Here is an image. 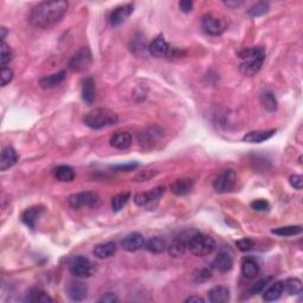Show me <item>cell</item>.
Here are the masks:
<instances>
[{"label": "cell", "instance_id": "obj_1", "mask_svg": "<svg viewBox=\"0 0 303 303\" xmlns=\"http://www.w3.org/2000/svg\"><path fill=\"white\" fill-rule=\"evenodd\" d=\"M66 11H68V2L63 0L39 2L31 11L30 21L36 27L49 28L59 23Z\"/></svg>", "mask_w": 303, "mask_h": 303}, {"label": "cell", "instance_id": "obj_2", "mask_svg": "<svg viewBox=\"0 0 303 303\" xmlns=\"http://www.w3.org/2000/svg\"><path fill=\"white\" fill-rule=\"evenodd\" d=\"M242 63L239 65V71L246 77H252L261 70L265 59V51L263 47L256 46L245 49L241 52Z\"/></svg>", "mask_w": 303, "mask_h": 303}, {"label": "cell", "instance_id": "obj_3", "mask_svg": "<svg viewBox=\"0 0 303 303\" xmlns=\"http://www.w3.org/2000/svg\"><path fill=\"white\" fill-rule=\"evenodd\" d=\"M119 121L118 115L107 108H96L85 114L83 122L91 129H102L116 125Z\"/></svg>", "mask_w": 303, "mask_h": 303}, {"label": "cell", "instance_id": "obj_4", "mask_svg": "<svg viewBox=\"0 0 303 303\" xmlns=\"http://www.w3.org/2000/svg\"><path fill=\"white\" fill-rule=\"evenodd\" d=\"M216 249V242L212 237L204 233L194 232L188 242V250L197 257H204L212 254Z\"/></svg>", "mask_w": 303, "mask_h": 303}, {"label": "cell", "instance_id": "obj_5", "mask_svg": "<svg viewBox=\"0 0 303 303\" xmlns=\"http://www.w3.org/2000/svg\"><path fill=\"white\" fill-rule=\"evenodd\" d=\"M101 203L100 195L95 192L85 191L75 193L69 197L68 204L74 210H80L84 207H97Z\"/></svg>", "mask_w": 303, "mask_h": 303}, {"label": "cell", "instance_id": "obj_6", "mask_svg": "<svg viewBox=\"0 0 303 303\" xmlns=\"http://www.w3.org/2000/svg\"><path fill=\"white\" fill-rule=\"evenodd\" d=\"M201 27L210 36H220L225 32L226 21L220 15L207 13L201 19Z\"/></svg>", "mask_w": 303, "mask_h": 303}, {"label": "cell", "instance_id": "obj_7", "mask_svg": "<svg viewBox=\"0 0 303 303\" xmlns=\"http://www.w3.org/2000/svg\"><path fill=\"white\" fill-rule=\"evenodd\" d=\"M91 62H93V57H91L90 50L88 49V47L83 46L71 56L70 61L68 63V66L72 71L82 72L89 68L91 65Z\"/></svg>", "mask_w": 303, "mask_h": 303}, {"label": "cell", "instance_id": "obj_8", "mask_svg": "<svg viewBox=\"0 0 303 303\" xmlns=\"http://www.w3.org/2000/svg\"><path fill=\"white\" fill-rule=\"evenodd\" d=\"M165 193V187L160 186V187L153 188L152 191L148 192H142V193H138L134 195V203L138 206L141 207H148V208H154L156 206L159 199L162 197V194Z\"/></svg>", "mask_w": 303, "mask_h": 303}, {"label": "cell", "instance_id": "obj_9", "mask_svg": "<svg viewBox=\"0 0 303 303\" xmlns=\"http://www.w3.org/2000/svg\"><path fill=\"white\" fill-rule=\"evenodd\" d=\"M69 269H70V273L74 276L80 277V279H85V277H89L93 275L94 265L84 256H77V257H75L71 261Z\"/></svg>", "mask_w": 303, "mask_h": 303}, {"label": "cell", "instance_id": "obj_10", "mask_svg": "<svg viewBox=\"0 0 303 303\" xmlns=\"http://www.w3.org/2000/svg\"><path fill=\"white\" fill-rule=\"evenodd\" d=\"M236 172L232 169H226L223 173H220L217 176V179L213 182L214 191L218 193H227V192L232 191V188L236 185Z\"/></svg>", "mask_w": 303, "mask_h": 303}, {"label": "cell", "instance_id": "obj_11", "mask_svg": "<svg viewBox=\"0 0 303 303\" xmlns=\"http://www.w3.org/2000/svg\"><path fill=\"white\" fill-rule=\"evenodd\" d=\"M193 233L194 232L186 231L180 233L178 237H175V238L170 242V244L167 246L169 255L172 256V257H180V256L184 255L186 250H188V242Z\"/></svg>", "mask_w": 303, "mask_h": 303}, {"label": "cell", "instance_id": "obj_12", "mask_svg": "<svg viewBox=\"0 0 303 303\" xmlns=\"http://www.w3.org/2000/svg\"><path fill=\"white\" fill-rule=\"evenodd\" d=\"M133 11H134V5L133 4L118 6V7L114 8L109 13L108 20L110 25H113V26H119V25L123 24L129 17H131Z\"/></svg>", "mask_w": 303, "mask_h": 303}, {"label": "cell", "instance_id": "obj_13", "mask_svg": "<svg viewBox=\"0 0 303 303\" xmlns=\"http://www.w3.org/2000/svg\"><path fill=\"white\" fill-rule=\"evenodd\" d=\"M148 51L152 56L156 57V58L172 56V47L168 45V43L166 42L162 36H157L152 40L150 46H148Z\"/></svg>", "mask_w": 303, "mask_h": 303}, {"label": "cell", "instance_id": "obj_14", "mask_svg": "<svg viewBox=\"0 0 303 303\" xmlns=\"http://www.w3.org/2000/svg\"><path fill=\"white\" fill-rule=\"evenodd\" d=\"M66 294L72 301H83L88 296V287L80 281H72L66 287Z\"/></svg>", "mask_w": 303, "mask_h": 303}, {"label": "cell", "instance_id": "obj_15", "mask_svg": "<svg viewBox=\"0 0 303 303\" xmlns=\"http://www.w3.org/2000/svg\"><path fill=\"white\" fill-rule=\"evenodd\" d=\"M121 245L126 251L129 252L138 251L140 250L142 246H145V238L141 233L132 232L122 239Z\"/></svg>", "mask_w": 303, "mask_h": 303}, {"label": "cell", "instance_id": "obj_16", "mask_svg": "<svg viewBox=\"0 0 303 303\" xmlns=\"http://www.w3.org/2000/svg\"><path fill=\"white\" fill-rule=\"evenodd\" d=\"M232 265H233V261L231 255L227 254L225 251L219 252L212 262L213 269L218 271V273H222V274H225L227 271L231 270Z\"/></svg>", "mask_w": 303, "mask_h": 303}, {"label": "cell", "instance_id": "obj_17", "mask_svg": "<svg viewBox=\"0 0 303 303\" xmlns=\"http://www.w3.org/2000/svg\"><path fill=\"white\" fill-rule=\"evenodd\" d=\"M132 135L129 134L128 132L116 133V134H114L113 137L110 138V146L120 151L128 150V148L132 146Z\"/></svg>", "mask_w": 303, "mask_h": 303}, {"label": "cell", "instance_id": "obj_18", "mask_svg": "<svg viewBox=\"0 0 303 303\" xmlns=\"http://www.w3.org/2000/svg\"><path fill=\"white\" fill-rule=\"evenodd\" d=\"M193 186H194L193 179L182 178V179L175 180V181L170 185L169 188H170V192H172L173 194L186 195L192 191Z\"/></svg>", "mask_w": 303, "mask_h": 303}, {"label": "cell", "instance_id": "obj_19", "mask_svg": "<svg viewBox=\"0 0 303 303\" xmlns=\"http://www.w3.org/2000/svg\"><path fill=\"white\" fill-rule=\"evenodd\" d=\"M18 161V154L12 147H5L1 152V157H0V169L6 170L14 166Z\"/></svg>", "mask_w": 303, "mask_h": 303}, {"label": "cell", "instance_id": "obj_20", "mask_svg": "<svg viewBox=\"0 0 303 303\" xmlns=\"http://www.w3.org/2000/svg\"><path fill=\"white\" fill-rule=\"evenodd\" d=\"M276 131L275 129H269V131H256L250 132L244 135L243 141L249 142V144H262V142L269 140L275 135Z\"/></svg>", "mask_w": 303, "mask_h": 303}, {"label": "cell", "instance_id": "obj_21", "mask_svg": "<svg viewBox=\"0 0 303 303\" xmlns=\"http://www.w3.org/2000/svg\"><path fill=\"white\" fill-rule=\"evenodd\" d=\"M116 244L114 242H107L103 244H99L94 248L93 254L99 260H106V258L113 257L116 254Z\"/></svg>", "mask_w": 303, "mask_h": 303}, {"label": "cell", "instance_id": "obj_22", "mask_svg": "<svg viewBox=\"0 0 303 303\" xmlns=\"http://www.w3.org/2000/svg\"><path fill=\"white\" fill-rule=\"evenodd\" d=\"M65 76L66 72L64 70L57 72V74L44 76V77L40 78L39 84L43 89H52V88L58 87V85L65 80Z\"/></svg>", "mask_w": 303, "mask_h": 303}, {"label": "cell", "instance_id": "obj_23", "mask_svg": "<svg viewBox=\"0 0 303 303\" xmlns=\"http://www.w3.org/2000/svg\"><path fill=\"white\" fill-rule=\"evenodd\" d=\"M42 212H43V207L40 206L28 207L27 210H25L23 214H21V222H23L27 227H30V229H34V227H36L38 218H39Z\"/></svg>", "mask_w": 303, "mask_h": 303}, {"label": "cell", "instance_id": "obj_24", "mask_svg": "<svg viewBox=\"0 0 303 303\" xmlns=\"http://www.w3.org/2000/svg\"><path fill=\"white\" fill-rule=\"evenodd\" d=\"M208 300L212 303H224L230 299V290L224 286L214 287L208 292Z\"/></svg>", "mask_w": 303, "mask_h": 303}, {"label": "cell", "instance_id": "obj_25", "mask_svg": "<svg viewBox=\"0 0 303 303\" xmlns=\"http://www.w3.org/2000/svg\"><path fill=\"white\" fill-rule=\"evenodd\" d=\"M96 96V88H95V82L91 77L85 78L82 84V99L84 102L93 103Z\"/></svg>", "mask_w": 303, "mask_h": 303}, {"label": "cell", "instance_id": "obj_26", "mask_svg": "<svg viewBox=\"0 0 303 303\" xmlns=\"http://www.w3.org/2000/svg\"><path fill=\"white\" fill-rule=\"evenodd\" d=\"M52 174L57 180L63 182H70L75 179V170L72 169L70 166L66 165L57 166L56 168L52 170Z\"/></svg>", "mask_w": 303, "mask_h": 303}, {"label": "cell", "instance_id": "obj_27", "mask_svg": "<svg viewBox=\"0 0 303 303\" xmlns=\"http://www.w3.org/2000/svg\"><path fill=\"white\" fill-rule=\"evenodd\" d=\"M260 273V265L254 258H245L242 263V275L245 279H254Z\"/></svg>", "mask_w": 303, "mask_h": 303}, {"label": "cell", "instance_id": "obj_28", "mask_svg": "<svg viewBox=\"0 0 303 303\" xmlns=\"http://www.w3.org/2000/svg\"><path fill=\"white\" fill-rule=\"evenodd\" d=\"M167 243L165 239L160 238V237H153V238L148 239L145 243V248L147 251L152 252V254H162L163 251H166L167 249Z\"/></svg>", "mask_w": 303, "mask_h": 303}, {"label": "cell", "instance_id": "obj_29", "mask_svg": "<svg viewBox=\"0 0 303 303\" xmlns=\"http://www.w3.org/2000/svg\"><path fill=\"white\" fill-rule=\"evenodd\" d=\"M282 294H284L283 282H275L271 284L269 288L265 290L263 299L264 301L267 302L276 301V300H279L281 296H282Z\"/></svg>", "mask_w": 303, "mask_h": 303}, {"label": "cell", "instance_id": "obj_30", "mask_svg": "<svg viewBox=\"0 0 303 303\" xmlns=\"http://www.w3.org/2000/svg\"><path fill=\"white\" fill-rule=\"evenodd\" d=\"M283 289L289 295H299L302 293V282L299 279H288L283 282Z\"/></svg>", "mask_w": 303, "mask_h": 303}, {"label": "cell", "instance_id": "obj_31", "mask_svg": "<svg viewBox=\"0 0 303 303\" xmlns=\"http://www.w3.org/2000/svg\"><path fill=\"white\" fill-rule=\"evenodd\" d=\"M26 300L28 302H38V303L53 302V299L50 298L46 293H44L39 289H31L27 294Z\"/></svg>", "mask_w": 303, "mask_h": 303}, {"label": "cell", "instance_id": "obj_32", "mask_svg": "<svg viewBox=\"0 0 303 303\" xmlns=\"http://www.w3.org/2000/svg\"><path fill=\"white\" fill-rule=\"evenodd\" d=\"M274 235H277L280 237H292L300 235L302 232V226L301 225H293V226H282L279 229H275L271 231Z\"/></svg>", "mask_w": 303, "mask_h": 303}, {"label": "cell", "instance_id": "obj_33", "mask_svg": "<svg viewBox=\"0 0 303 303\" xmlns=\"http://www.w3.org/2000/svg\"><path fill=\"white\" fill-rule=\"evenodd\" d=\"M129 199H131V193H128V192L115 195V197L112 199V208L114 212H119V211H121L122 208L127 205Z\"/></svg>", "mask_w": 303, "mask_h": 303}, {"label": "cell", "instance_id": "obj_34", "mask_svg": "<svg viewBox=\"0 0 303 303\" xmlns=\"http://www.w3.org/2000/svg\"><path fill=\"white\" fill-rule=\"evenodd\" d=\"M261 102L268 112H276L277 110V100L273 93H263L261 95Z\"/></svg>", "mask_w": 303, "mask_h": 303}, {"label": "cell", "instance_id": "obj_35", "mask_svg": "<svg viewBox=\"0 0 303 303\" xmlns=\"http://www.w3.org/2000/svg\"><path fill=\"white\" fill-rule=\"evenodd\" d=\"M269 8H270L269 2L260 1V2H257V4H255L254 6H252V7L248 11V13L252 18L261 17V15L267 13V12L269 11Z\"/></svg>", "mask_w": 303, "mask_h": 303}, {"label": "cell", "instance_id": "obj_36", "mask_svg": "<svg viewBox=\"0 0 303 303\" xmlns=\"http://www.w3.org/2000/svg\"><path fill=\"white\" fill-rule=\"evenodd\" d=\"M13 53H12L11 47H9L5 42H1V46H0V65L4 68L11 62Z\"/></svg>", "mask_w": 303, "mask_h": 303}, {"label": "cell", "instance_id": "obj_37", "mask_svg": "<svg viewBox=\"0 0 303 303\" xmlns=\"http://www.w3.org/2000/svg\"><path fill=\"white\" fill-rule=\"evenodd\" d=\"M271 281H273V277L271 276H268V277H264V279L258 280L257 282L252 284V287L250 288L251 295H257V294L263 292V290L267 288L268 286H269Z\"/></svg>", "mask_w": 303, "mask_h": 303}, {"label": "cell", "instance_id": "obj_38", "mask_svg": "<svg viewBox=\"0 0 303 303\" xmlns=\"http://www.w3.org/2000/svg\"><path fill=\"white\" fill-rule=\"evenodd\" d=\"M0 80H1V87H5V85H7L9 82L13 80V71H12V69L7 68V66H4V68H1Z\"/></svg>", "mask_w": 303, "mask_h": 303}, {"label": "cell", "instance_id": "obj_39", "mask_svg": "<svg viewBox=\"0 0 303 303\" xmlns=\"http://www.w3.org/2000/svg\"><path fill=\"white\" fill-rule=\"evenodd\" d=\"M236 246L238 248V250L246 252V251H250L251 249H254L255 242L250 238H243L241 241L236 242Z\"/></svg>", "mask_w": 303, "mask_h": 303}, {"label": "cell", "instance_id": "obj_40", "mask_svg": "<svg viewBox=\"0 0 303 303\" xmlns=\"http://www.w3.org/2000/svg\"><path fill=\"white\" fill-rule=\"evenodd\" d=\"M251 207L254 208L255 211H261V212H264V211L269 210L270 204L268 203L267 200H264V199H258V200L252 201Z\"/></svg>", "mask_w": 303, "mask_h": 303}, {"label": "cell", "instance_id": "obj_41", "mask_svg": "<svg viewBox=\"0 0 303 303\" xmlns=\"http://www.w3.org/2000/svg\"><path fill=\"white\" fill-rule=\"evenodd\" d=\"M289 182H290V185H292L293 187L296 189H302V187H303V178L301 175H298V174L292 175L289 178Z\"/></svg>", "mask_w": 303, "mask_h": 303}, {"label": "cell", "instance_id": "obj_42", "mask_svg": "<svg viewBox=\"0 0 303 303\" xmlns=\"http://www.w3.org/2000/svg\"><path fill=\"white\" fill-rule=\"evenodd\" d=\"M155 174H156L155 170H144V172L140 173L139 175H137L135 180H137V181H147V180L153 178Z\"/></svg>", "mask_w": 303, "mask_h": 303}, {"label": "cell", "instance_id": "obj_43", "mask_svg": "<svg viewBox=\"0 0 303 303\" xmlns=\"http://www.w3.org/2000/svg\"><path fill=\"white\" fill-rule=\"evenodd\" d=\"M211 277V271H208L207 269H203L198 273L197 276H195V282H205Z\"/></svg>", "mask_w": 303, "mask_h": 303}, {"label": "cell", "instance_id": "obj_44", "mask_svg": "<svg viewBox=\"0 0 303 303\" xmlns=\"http://www.w3.org/2000/svg\"><path fill=\"white\" fill-rule=\"evenodd\" d=\"M100 302H104V303H115V302H118L119 301V299H118V296L115 295V294H113V293H106L104 294V295L102 296V298H101L100 300H99Z\"/></svg>", "mask_w": 303, "mask_h": 303}, {"label": "cell", "instance_id": "obj_45", "mask_svg": "<svg viewBox=\"0 0 303 303\" xmlns=\"http://www.w3.org/2000/svg\"><path fill=\"white\" fill-rule=\"evenodd\" d=\"M179 7L184 13H188L193 8V2L189 1V0H182V1L179 2Z\"/></svg>", "mask_w": 303, "mask_h": 303}, {"label": "cell", "instance_id": "obj_46", "mask_svg": "<svg viewBox=\"0 0 303 303\" xmlns=\"http://www.w3.org/2000/svg\"><path fill=\"white\" fill-rule=\"evenodd\" d=\"M185 302H187V303H193V302L204 303V300L201 298H199V296H189L188 299H186Z\"/></svg>", "mask_w": 303, "mask_h": 303}, {"label": "cell", "instance_id": "obj_47", "mask_svg": "<svg viewBox=\"0 0 303 303\" xmlns=\"http://www.w3.org/2000/svg\"><path fill=\"white\" fill-rule=\"evenodd\" d=\"M225 5L226 6H229V7H232V6H239V5H242V2L241 1H226L225 2Z\"/></svg>", "mask_w": 303, "mask_h": 303}, {"label": "cell", "instance_id": "obj_48", "mask_svg": "<svg viewBox=\"0 0 303 303\" xmlns=\"http://www.w3.org/2000/svg\"><path fill=\"white\" fill-rule=\"evenodd\" d=\"M0 31H1V42H4L5 37H6V33H7V30H6V27L2 26L1 28H0Z\"/></svg>", "mask_w": 303, "mask_h": 303}]
</instances>
